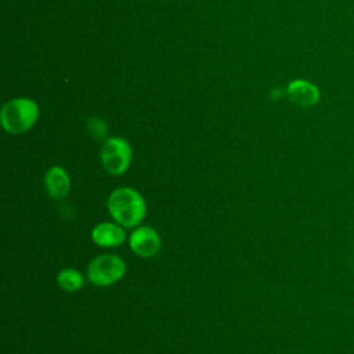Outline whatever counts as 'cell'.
Wrapping results in <instances>:
<instances>
[{
	"instance_id": "cell-1",
	"label": "cell",
	"mask_w": 354,
	"mask_h": 354,
	"mask_svg": "<svg viewBox=\"0 0 354 354\" xmlns=\"http://www.w3.org/2000/svg\"><path fill=\"white\" fill-rule=\"evenodd\" d=\"M106 209L113 221L124 228H136L141 225L145 218L147 202L137 189L131 187H119L109 194Z\"/></svg>"
},
{
	"instance_id": "cell-2",
	"label": "cell",
	"mask_w": 354,
	"mask_h": 354,
	"mask_svg": "<svg viewBox=\"0 0 354 354\" xmlns=\"http://www.w3.org/2000/svg\"><path fill=\"white\" fill-rule=\"evenodd\" d=\"M39 118V106L30 98H14L0 112L3 129L10 134H22L32 129Z\"/></svg>"
},
{
	"instance_id": "cell-3",
	"label": "cell",
	"mask_w": 354,
	"mask_h": 354,
	"mask_svg": "<svg viewBox=\"0 0 354 354\" xmlns=\"http://www.w3.org/2000/svg\"><path fill=\"white\" fill-rule=\"evenodd\" d=\"M124 260L113 253H102L90 260L87 266V278L95 286H111L119 282L126 274Z\"/></svg>"
},
{
	"instance_id": "cell-4",
	"label": "cell",
	"mask_w": 354,
	"mask_h": 354,
	"mask_svg": "<svg viewBox=\"0 0 354 354\" xmlns=\"http://www.w3.org/2000/svg\"><path fill=\"white\" fill-rule=\"evenodd\" d=\"M133 158L130 144L122 137H111L104 141L100 159L105 171L111 176H120L127 171Z\"/></svg>"
},
{
	"instance_id": "cell-5",
	"label": "cell",
	"mask_w": 354,
	"mask_h": 354,
	"mask_svg": "<svg viewBox=\"0 0 354 354\" xmlns=\"http://www.w3.org/2000/svg\"><path fill=\"white\" fill-rule=\"evenodd\" d=\"M127 242L133 253L145 259L158 254L162 246L159 232L149 225H138L133 228L131 234L127 238Z\"/></svg>"
},
{
	"instance_id": "cell-6",
	"label": "cell",
	"mask_w": 354,
	"mask_h": 354,
	"mask_svg": "<svg viewBox=\"0 0 354 354\" xmlns=\"http://www.w3.org/2000/svg\"><path fill=\"white\" fill-rule=\"evenodd\" d=\"M285 93L290 102L303 108H308L318 104L321 98V91L318 86L306 79H295L289 82Z\"/></svg>"
},
{
	"instance_id": "cell-7",
	"label": "cell",
	"mask_w": 354,
	"mask_h": 354,
	"mask_svg": "<svg viewBox=\"0 0 354 354\" xmlns=\"http://www.w3.org/2000/svg\"><path fill=\"white\" fill-rule=\"evenodd\" d=\"M91 239L101 248H118L127 239L124 227L116 221H102L93 227Z\"/></svg>"
},
{
	"instance_id": "cell-8",
	"label": "cell",
	"mask_w": 354,
	"mask_h": 354,
	"mask_svg": "<svg viewBox=\"0 0 354 354\" xmlns=\"http://www.w3.org/2000/svg\"><path fill=\"white\" fill-rule=\"evenodd\" d=\"M44 187L54 201L64 199L71 189V177L62 166H53L44 174Z\"/></svg>"
},
{
	"instance_id": "cell-9",
	"label": "cell",
	"mask_w": 354,
	"mask_h": 354,
	"mask_svg": "<svg viewBox=\"0 0 354 354\" xmlns=\"http://www.w3.org/2000/svg\"><path fill=\"white\" fill-rule=\"evenodd\" d=\"M55 279H57V285L64 292H68V293L77 292L84 285L83 274L79 270L72 268V267H65V268L59 270Z\"/></svg>"
},
{
	"instance_id": "cell-10",
	"label": "cell",
	"mask_w": 354,
	"mask_h": 354,
	"mask_svg": "<svg viewBox=\"0 0 354 354\" xmlns=\"http://www.w3.org/2000/svg\"><path fill=\"white\" fill-rule=\"evenodd\" d=\"M87 131L88 134L95 140H102L106 136L108 127L106 123L98 118H93L87 123Z\"/></svg>"
},
{
	"instance_id": "cell-11",
	"label": "cell",
	"mask_w": 354,
	"mask_h": 354,
	"mask_svg": "<svg viewBox=\"0 0 354 354\" xmlns=\"http://www.w3.org/2000/svg\"><path fill=\"white\" fill-rule=\"evenodd\" d=\"M282 93H283V91H281V90H277V91L274 90V93H272V95H271V97H272L274 100H275V98H279V97L282 95Z\"/></svg>"
}]
</instances>
